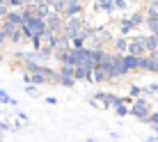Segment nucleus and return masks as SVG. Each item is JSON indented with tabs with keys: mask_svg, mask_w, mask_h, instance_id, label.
Listing matches in <instances>:
<instances>
[{
	"mask_svg": "<svg viewBox=\"0 0 158 142\" xmlns=\"http://www.w3.org/2000/svg\"><path fill=\"white\" fill-rule=\"evenodd\" d=\"M7 5H9L12 9H23V7H25L23 0H7Z\"/></svg>",
	"mask_w": 158,
	"mask_h": 142,
	"instance_id": "19",
	"label": "nucleus"
},
{
	"mask_svg": "<svg viewBox=\"0 0 158 142\" xmlns=\"http://www.w3.org/2000/svg\"><path fill=\"white\" fill-rule=\"evenodd\" d=\"M83 2L80 0H67V9H64V19H69V16H78L83 14Z\"/></svg>",
	"mask_w": 158,
	"mask_h": 142,
	"instance_id": "7",
	"label": "nucleus"
},
{
	"mask_svg": "<svg viewBox=\"0 0 158 142\" xmlns=\"http://www.w3.org/2000/svg\"><path fill=\"white\" fill-rule=\"evenodd\" d=\"M112 48H115V53H128V37H117V39H112Z\"/></svg>",
	"mask_w": 158,
	"mask_h": 142,
	"instance_id": "10",
	"label": "nucleus"
},
{
	"mask_svg": "<svg viewBox=\"0 0 158 142\" xmlns=\"http://www.w3.org/2000/svg\"><path fill=\"white\" fill-rule=\"evenodd\" d=\"M147 124H158V112H151V115H149V122H147Z\"/></svg>",
	"mask_w": 158,
	"mask_h": 142,
	"instance_id": "26",
	"label": "nucleus"
},
{
	"mask_svg": "<svg viewBox=\"0 0 158 142\" xmlns=\"http://www.w3.org/2000/svg\"><path fill=\"white\" fill-rule=\"evenodd\" d=\"M5 41H7V32H5V30H2V32H0V46H2V44H5Z\"/></svg>",
	"mask_w": 158,
	"mask_h": 142,
	"instance_id": "28",
	"label": "nucleus"
},
{
	"mask_svg": "<svg viewBox=\"0 0 158 142\" xmlns=\"http://www.w3.org/2000/svg\"><path fill=\"white\" fill-rule=\"evenodd\" d=\"M144 25L149 28V32H154L158 28V5L156 2H151L149 7H147V12H144Z\"/></svg>",
	"mask_w": 158,
	"mask_h": 142,
	"instance_id": "4",
	"label": "nucleus"
},
{
	"mask_svg": "<svg viewBox=\"0 0 158 142\" xmlns=\"http://www.w3.org/2000/svg\"><path fill=\"white\" fill-rule=\"evenodd\" d=\"M25 7H28V9H30V12L35 14V16H39V19H46V16L53 12V9L48 7V5L44 2V0H32L30 5H25Z\"/></svg>",
	"mask_w": 158,
	"mask_h": 142,
	"instance_id": "6",
	"label": "nucleus"
},
{
	"mask_svg": "<svg viewBox=\"0 0 158 142\" xmlns=\"http://www.w3.org/2000/svg\"><path fill=\"white\" fill-rule=\"evenodd\" d=\"M51 9H53V12H57V14H62V16H64V9H67V0H55V2L51 5Z\"/></svg>",
	"mask_w": 158,
	"mask_h": 142,
	"instance_id": "15",
	"label": "nucleus"
},
{
	"mask_svg": "<svg viewBox=\"0 0 158 142\" xmlns=\"http://www.w3.org/2000/svg\"><path fill=\"white\" fill-rule=\"evenodd\" d=\"M94 9L101 12V14H108V16H110L112 12H117V9H115V0H96Z\"/></svg>",
	"mask_w": 158,
	"mask_h": 142,
	"instance_id": "8",
	"label": "nucleus"
},
{
	"mask_svg": "<svg viewBox=\"0 0 158 142\" xmlns=\"http://www.w3.org/2000/svg\"><path fill=\"white\" fill-rule=\"evenodd\" d=\"M85 19H83V14H78V16H69V19H64V28L62 32L69 37V39H73V37H78L80 35V30L85 28Z\"/></svg>",
	"mask_w": 158,
	"mask_h": 142,
	"instance_id": "1",
	"label": "nucleus"
},
{
	"mask_svg": "<svg viewBox=\"0 0 158 142\" xmlns=\"http://www.w3.org/2000/svg\"><path fill=\"white\" fill-rule=\"evenodd\" d=\"M133 30H135V23L131 21V16H124V19L119 21V32H122L124 37H128Z\"/></svg>",
	"mask_w": 158,
	"mask_h": 142,
	"instance_id": "11",
	"label": "nucleus"
},
{
	"mask_svg": "<svg viewBox=\"0 0 158 142\" xmlns=\"http://www.w3.org/2000/svg\"><path fill=\"white\" fill-rule=\"evenodd\" d=\"M0 142H2V138H0Z\"/></svg>",
	"mask_w": 158,
	"mask_h": 142,
	"instance_id": "34",
	"label": "nucleus"
},
{
	"mask_svg": "<svg viewBox=\"0 0 158 142\" xmlns=\"http://www.w3.org/2000/svg\"><path fill=\"white\" fill-rule=\"evenodd\" d=\"M115 112L119 115V117H126V115H131V106H126V103H119V106H115Z\"/></svg>",
	"mask_w": 158,
	"mask_h": 142,
	"instance_id": "18",
	"label": "nucleus"
},
{
	"mask_svg": "<svg viewBox=\"0 0 158 142\" xmlns=\"http://www.w3.org/2000/svg\"><path fill=\"white\" fill-rule=\"evenodd\" d=\"M46 28H48V32H55V35H60V32H62V28H64V16L57 14V12H51V14L46 16Z\"/></svg>",
	"mask_w": 158,
	"mask_h": 142,
	"instance_id": "3",
	"label": "nucleus"
},
{
	"mask_svg": "<svg viewBox=\"0 0 158 142\" xmlns=\"http://www.w3.org/2000/svg\"><path fill=\"white\" fill-rule=\"evenodd\" d=\"M0 5H7V0H0Z\"/></svg>",
	"mask_w": 158,
	"mask_h": 142,
	"instance_id": "32",
	"label": "nucleus"
},
{
	"mask_svg": "<svg viewBox=\"0 0 158 142\" xmlns=\"http://www.w3.org/2000/svg\"><path fill=\"white\" fill-rule=\"evenodd\" d=\"M92 80H94V83H108L110 76H108V71L103 67H94V76H92Z\"/></svg>",
	"mask_w": 158,
	"mask_h": 142,
	"instance_id": "12",
	"label": "nucleus"
},
{
	"mask_svg": "<svg viewBox=\"0 0 158 142\" xmlns=\"http://www.w3.org/2000/svg\"><path fill=\"white\" fill-rule=\"evenodd\" d=\"M25 92H28V94H39V85H35V83H30V85H25Z\"/></svg>",
	"mask_w": 158,
	"mask_h": 142,
	"instance_id": "20",
	"label": "nucleus"
},
{
	"mask_svg": "<svg viewBox=\"0 0 158 142\" xmlns=\"http://www.w3.org/2000/svg\"><path fill=\"white\" fill-rule=\"evenodd\" d=\"M149 90H151V94H158V83H154V85H149Z\"/></svg>",
	"mask_w": 158,
	"mask_h": 142,
	"instance_id": "29",
	"label": "nucleus"
},
{
	"mask_svg": "<svg viewBox=\"0 0 158 142\" xmlns=\"http://www.w3.org/2000/svg\"><path fill=\"white\" fill-rule=\"evenodd\" d=\"M147 142H158V138H147Z\"/></svg>",
	"mask_w": 158,
	"mask_h": 142,
	"instance_id": "31",
	"label": "nucleus"
},
{
	"mask_svg": "<svg viewBox=\"0 0 158 142\" xmlns=\"http://www.w3.org/2000/svg\"><path fill=\"white\" fill-rule=\"evenodd\" d=\"M140 60H142V55H131V53H124V64H126L128 73H131V71H140Z\"/></svg>",
	"mask_w": 158,
	"mask_h": 142,
	"instance_id": "9",
	"label": "nucleus"
},
{
	"mask_svg": "<svg viewBox=\"0 0 158 142\" xmlns=\"http://www.w3.org/2000/svg\"><path fill=\"white\" fill-rule=\"evenodd\" d=\"M0 64H2V57H0Z\"/></svg>",
	"mask_w": 158,
	"mask_h": 142,
	"instance_id": "33",
	"label": "nucleus"
},
{
	"mask_svg": "<svg viewBox=\"0 0 158 142\" xmlns=\"http://www.w3.org/2000/svg\"><path fill=\"white\" fill-rule=\"evenodd\" d=\"M131 115H133L135 119H140V122H149V115H151V110H149V101L147 99H135L133 103H131Z\"/></svg>",
	"mask_w": 158,
	"mask_h": 142,
	"instance_id": "2",
	"label": "nucleus"
},
{
	"mask_svg": "<svg viewBox=\"0 0 158 142\" xmlns=\"http://www.w3.org/2000/svg\"><path fill=\"white\" fill-rule=\"evenodd\" d=\"M57 73H60V76H64V78H73V67H71V64H62Z\"/></svg>",
	"mask_w": 158,
	"mask_h": 142,
	"instance_id": "16",
	"label": "nucleus"
},
{
	"mask_svg": "<svg viewBox=\"0 0 158 142\" xmlns=\"http://www.w3.org/2000/svg\"><path fill=\"white\" fill-rule=\"evenodd\" d=\"M126 7H128L126 0H115V9L117 12H126Z\"/></svg>",
	"mask_w": 158,
	"mask_h": 142,
	"instance_id": "22",
	"label": "nucleus"
},
{
	"mask_svg": "<svg viewBox=\"0 0 158 142\" xmlns=\"http://www.w3.org/2000/svg\"><path fill=\"white\" fill-rule=\"evenodd\" d=\"M46 103H48V106H57V99H55V96H46Z\"/></svg>",
	"mask_w": 158,
	"mask_h": 142,
	"instance_id": "27",
	"label": "nucleus"
},
{
	"mask_svg": "<svg viewBox=\"0 0 158 142\" xmlns=\"http://www.w3.org/2000/svg\"><path fill=\"white\" fill-rule=\"evenodd\" d=\"M128 94H131V96H133V99H138V96H140V94H142V87H138V85H133V87H131V90H128Z\"/></svg>",
	"mask_w": 158,
	"mask_h": 142,
	"instance_id": "21",
	"label": "nucleus"
},
{
	"mask_svg": "<svg viewBox=\"0 0 158 142\" xmlns=\"http://www.w3.org/2000/svg\"><path fill=\"white\" fill-rule=\"evenodd\" d=\"M131 21L135 23V28H140V25H144V14L142 12H133L131 14Z\"/></svg>",
	"mask_w": 158,
	"mask_h": 142,
	"instance_id": "17",
	"label": "nucleus"
},
{
	"mask_svg": "<svg viewBox=\"0 0 158 142\" xmlns=\"http://www.w3.org/2000/svg\"><path fill=\"white\" fill-rule=\"evenodd\" d=\"M16 117H19V119H21V122H23V124H28V122H30L28 112H16Z\"/></svg>",
	"mask_w": 158,
	"mask_h": 142,
	"instance_id": "25",
	"label": "nucleus"
},
{
	"mask_svg": "<svg viewBox=\"0 0 158 142\" xmlns=\"http://www.w3.org/2000/svg\"><path fill=\"white\" fill-rule=\"evenodd\" d=\"M9 9H12L9 5H0V19H5V16L9 14Z\"/></svg>",
	"mask_w": 158,
	"mask_h": 142,
	"instance_id": "23",
	"label": "nucleus"
},
{
	"mask_svg": "<svg viewBox=\"0 0 158 142\" xmlns=\"http://www.w3.org/2000/svg\"><path fill=\"white\" fill-rule=\"evenodd\" d=\"M0 103H2V106H19V101L12 99V96L2 90V87H0Z\"/></svg>",
	"mask_w": 158,
	"mask_h": 142,
	"instance_id": "13",
	"label": "nucleus"
},
{
	"mask_svg": "<svg viewBox=\"0 0 158 142\" xmlns=\"http://www.w3.org/2000/svg\"><path fill=\"white\" fill-rule=\"evenodd\" d=\"M128 53L131 55H147V37H133V39H128Z\"/></svg>",
	"mask_w": 158,
	"mask_h": 142,
	"instance_id": "5",
	"label": "nucleus"
},
{
	"mask_svg": "<svg viewBox=\"0 0 158 142\" xmlns=\"http://www.w3.org/2000/svg\"><path fill=\"white\" fill-rule=\"evenodd\" d=\"M151 128H154V133L158 135V124H151Z\"/></svg>",
	"mask_w": 158,
	"mask_h": 142,
	"instance_id": "30",
	"label": "nucleus"
},
{
	"mask_svg": "<svg viewBox=\"0 0 158 142\" xmlns=\"http://www.w3.org/2000/svg\"><path fill=\"white\" fill-rule=\"evenodd\" d=\"M156 51H158V37L149 35L147 37V53H156Z\"/></svg>",
	"mask_w": 158,
	"mask_h": 142,
	"instance_id": "14",
	"label": "nucleus"
},
{
	"mask_svg": "<svg viewBox=\"0 0 158 142\" xmlns=\"http://www.w3.org/2000/svg\"><path fill=\"white\" fill-rule=\"evenodd\" d=\"M5 131H14V126L7 122H0V133H5Z\"/></svg>",
	"mask_w": 158,
	"mask_h": 142,
	"instance_id": "24",
	"label": "nucleus"
}]
</instances>
